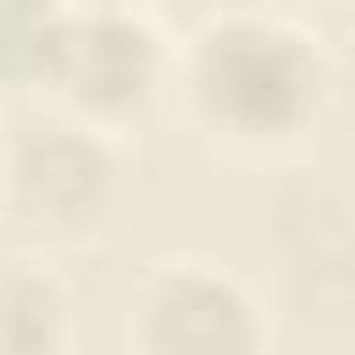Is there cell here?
<instances>
[{
	"instance_id": "cell-1",
	"label": "cell",
	"mask_w": 355,
	"mask_h": 355,
	"mask_svg": "<svg viewBox=\"0 0 355 355\" xmlns=\"http://www.w3.org/2000/svg\"><path fill=\"white\" fill-rule=\"evenodd\" d=\"M178 116L216 150L283 161L338 105V55L288 0H244L178 33Z\"/></svg>"
},
{
	"instance_id": "cell-2",
	"label": "cell",
	"mask_w": 355,
	"mask_h": 355,
	"mask_svg": "<svg viewBox=\"0 0 355 355\" xmlns=\"http://www.w3.org/2000/svg\"><path fill=\"white\" fill-rule=\"evenodd\" d=\"M133 211L128 139H111L55 105L0 128V216L33 244H105Z\"/></svg>"
},
{
	"instance_id": "cell-3",
	"label": "cell",
	"mask_w": 355,
	"mask_h": 355,
	"mask_svg": "<svg viewBox=\"0 0 355 355\" xmlns=\"http://www.w3.org/2000/svg\"><path fill=\"white\" fill-rule=\"evenodd\" d=\"M172 78L178 33L161 17L133 0H78L44 100L111 139H128L172 105Z\"/></svg>"
},
{
	"instance_id": "cell-4",
	"label": "cell",
	"mask_w": 355,
	"mask_h": 355,
	"mask_svg": "<svg viewBox=\"0 0 355 355\" xmlns=\"http://www.w3.org/2000/svg\"><path fill=\"white\" fill-rule=\"evenodd\" d=\"M122 355H272V311L244 272L161 255L122 294Z\"/></svg>"
},
{
	"instance_id": "cell-5",
	"label": "cell",
	"mask_w": 355,
	"mask_h": 355,
	"mask_svg": "<svg viewBox=\"0 0 355 355\" xmlns=\"http://www.w3.org/2000/svg\"><path fill=\"white\" fill-rule=\"evenodd\" d=\"M0 355H78V294L39 250H0Z\"/></svg>"
},
{
	"instance_id": "cell-6",
	"label": "cell",
	"mask_w": 355,
	"mask_h": 355,
	"mask_svg": "<svg viewBox=\"0 0 355 355\" xmlns=\"http://www.w3.org/2000/svg\"><path fill=\"white\" fill-rule=\"evenodd\" d=\"M78 0H0V100H44Z\"/></svg>"
},
{
	"instance_id": "cell-7",
	"label": "cell",
	"mask_w": 355,
	"mask_h": 355,
	"mask_svg": "<svg viewBox=\"0 0 355 355\" xmlns=\"http://www.w3.org/2000/svg\"><path fill=\"white\" fill-rule=\"evenodd\" d=\"M133 6H144V11L161 17L172 33H183V28H194V22H205V17L227 11V6H244V0H133Z\"/></svg>"
}]
</instances>
